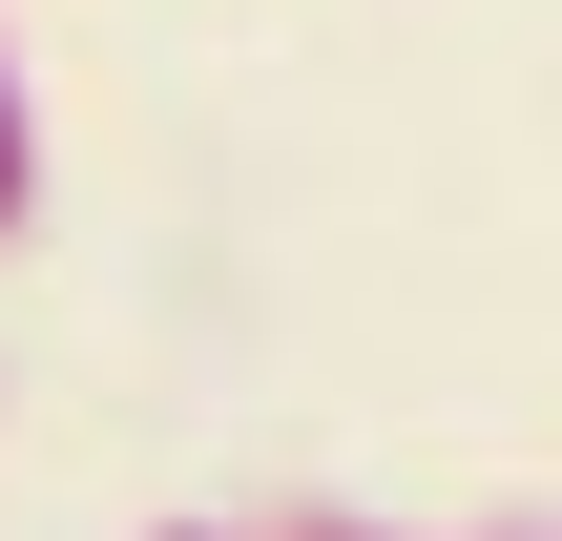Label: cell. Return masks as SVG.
<instances>
[{
  "label": "cell",
  "instance_id": "2",
  "mask_svg": "<svg viewBox=\"0 0 562 541\" xmlns=\"http://www.w3.org/2000/svg\"><path fill=\"white\" fill-rule=\"evenodd\" d=\"M250 541H417V521H355V500H292V521H250ZM480 541H542V521H480Z\"/></svg>",
  "mask_w": 562,
  "mask_h": 541
},
{
  "label": "cell",
  "instance_id": "3",
  "mask_svg": "<svg viewBox=\"0 0 562 541\" xmlns=\"http://www.w3.org/2000/svg\"><path fill=\"white\" fill-rule=\"evenodd\" d=\"M167 541H250V521H167Z\"/></svg>",
  "mask_w": 562,
  "mask_h": 541
},
{
  "label": "cell",
  "instance_id": "1",
  "mask_svg": "<svg viewBox=\"0 0 562 541\" xmlns=\"http://www.w3.org/2000/svg\"><path fill=\"white\" fill-rule=\"evenodd\" d=\"M0 250H42V83H21V42H0Z\"/></svg>",
  "mask_w": 562,
  "mask_h": 541
}]
</instances>
